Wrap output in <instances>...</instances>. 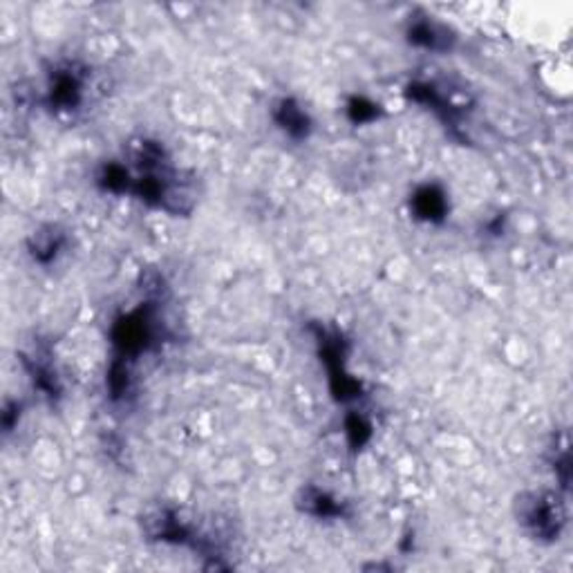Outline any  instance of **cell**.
Returning <instances> with one entry per match:
<instances>
[{
    "instance_id": "2",
    "label": "cell",
    "mask_w": 573,
    "mask_h": 573,
    "mask_svg": "<svg viewBox=\"0 0 573 573\" xmlns=\"http://www.w3.org/2000/svg\"><path fill=\"white\" fill-rule=\"evenodd\" d=\"M417 209H419L421 215H426V217L441 215L443 213V198H441L439 193H434L432 188H426L423 193H419Z\"/></svg>"
},
{
    "instance_id": "1",
    "label": "cell",
    "mask_w": 573,
    "mask_h": 573,
    "mask_svg": "<svg viewBox=\"0 0 573 573\" xmlns=\"http://www.w3.org/2000/svg\"><path fill=\"white\" fill-rule=\"evenodd\" d=\"M280 125H284L289 132H305V123H307V117H305V112L301 108H296L291 106L289 101H284L282 103V108H280Z\"/></svg>"
}]
</instances>
